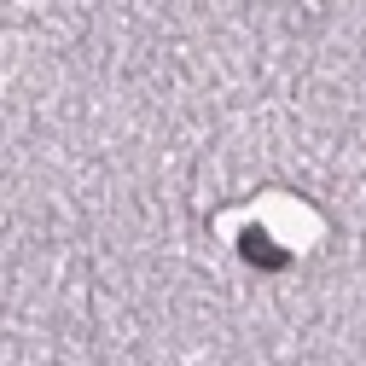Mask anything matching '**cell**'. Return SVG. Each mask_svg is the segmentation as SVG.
Listing matches in <instances>:
<instances>
[{
    "instance_id": "1",
    "label": "cell",
    "mask_w": 366,
    "mask_h": 366,
    "mask_svg": "<svg viewBox=\"0 0 366 366\" xmlns=\"http://www.w3.org/2000/svg\"><path fill=\"white\" fill-rule=\"evenodd\" d=\"M244 262H262V267H285L291 256H285V250H273V239H267V233H244Z\"/></svg>"
}]
</instances>
